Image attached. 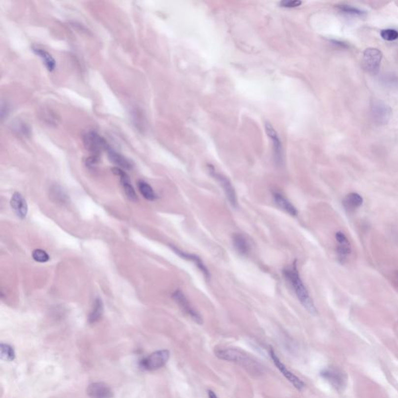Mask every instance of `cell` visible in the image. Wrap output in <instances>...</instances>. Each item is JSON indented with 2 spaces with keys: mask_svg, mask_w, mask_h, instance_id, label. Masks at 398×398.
I'll list each match as a JSON object with an SVG mask.
<instances>
[{
  "mask_svg": "<svg viewBox=\"0 0 398 398\" xmlns=\"http://www.w3.org/2000/svg\"><path fill=\"white\" fill-rule=\"evenodd\" d=\"M320 376L337 391H341L346 386V374L339 368L335 367L324 368L320 372Z\"/></svg>",
  "mask_w": 398,
  "mask_h": 398,
  "instance_id": "52a82bcc",
  "label": "cell"
},
{
  "mask_svg": "<svg viewBox=\"0 0 398 398\" xmlns=\"http://www.w3.org/2000/svg\"><path fill=\"white\" fill-rule=\"evenodd\" d=\"M212 175H213L215 179L218 181L219 184L222 186L223 191H224L225 195H226V198L230 202V205L234 208L237 207V197L236 194L235 189L232 185L231 182L229 181V179L226 177L222 176V174H218L215 172L214 169H212L211 171Z\"/></svg>",
  "mask_w": 398,
  "mask_h": 398,
  "instance_id": "30bf717a",
  "label": "cell"
},
{
  "mask_svg": "<svg viewBox=\"0 0 398 398\" xmlns=\"http://www.w3.org/2000/svg\"><path fill=\"white\" fill-rule=\"evenodd\" d=\"M363 199L361 195L357 193L352 192L346 195L343 201V205L347 210H353L360 207L363 205Z\"/></svg>",
  "mask_w": 398,
  "mask_h": 398,
  "instance_id": "7402d4cb",
  "label": "cell"
},
{
  "mask_svg": "<svg viewBox=\"0 0 398 398\" xmlns=\"http://www.w3.org/2000/svg\"><path fill=\"white\" fill-rule=\"evenodd\" d=\"M302 4V2L301 1H299V0H290V1H282V2H280V5H281L282 7L285 8H295V7H298L300 6V5Z\"/></svg>",
  "mask_w": 398,
  "mask_h": 398,
  "instance_id": "f546056e",
  "label": "cell"
},
{
  "mask_svg": "<svg viewBox=\"0 0 398 398\" xmlns=\"http://www.w3.org/2000/svg\"><path fill=\"white\" fill-rule=\"evenodd\" d=\"M269 355L273 359L275 366L278 368V370L281 372V374L283 375L293 384V387L297 388L299 391H304L306 387L305 383L302 380H300L298 376L293 374V372L288 369L287 367H285L284 363H281L279 358L276 355V352L272 348L269 350Z\"/></svg>",
  "mask_w": 398,
  "mask_h": 398,
  "instance_id": "9c48e42d",
  "label": "cell"
},
{
  "mask_svg": "<svg viewBox=\"0 0 398 398\" xmlns=\"http://www.w3.org/2000/svg\"><path fill=\"white\" fill-rule=\"evenodd\" d=\"M171 248L172 250H174L177 254L180 256V257H182L183 259L187 260V261H191V262L195 264L197 267H198V269L203 273L204 276L206 277V278H210V272L208 270L207 268H206V265H204L203 262H202V260L201 258H198V256L195 255V254H188V253H186V252L182 251V250H179V249L177 248L175 246H171Z\"/></svg>",
  "mask_w": 398,
  "mask_h": 398,
  "instance_id": "9a60e30c",
  "label": "cell"
},
{
  "mask_svg": "<svg viewBox=\"0 0 398 398\" xmlns=\"http://www.w3.org/2000/svg\"><path fill=\"white\" fill-rule=\"evenodd\" d=\"M138 188L141 194L147 200L154 201L156 198V194L154 192L153 189L147 182L143 180H140L138 182Z\"/></svg>",
  "mask_w": 398,
  "mask_h": 398,
  "instance_id": "603a6c76",
  "label": "cell"
},
{
  "mask_svg": "<svg viewBox=\"0 0 398 398\" xmlns=\"http://www.w3.org/2000/svg\"><path fill=\"white\" fill-rule=\"evenodd\" d=\"M173 299L177 303L180 308L182 309L184 313H185L188 317L192 319L193 321H195L196 324H202L203 320L201 315L197 312L196 309L191 305L185 295L180 289H177L174 292L172 295Z\"/></svg>",
  "mask_w": 398,
  "mask_h": 398,
  "instance_id": "ba28073f",
  "label": "cell"
},
{
  "mask_svg": "<svg viewBox=\"0 0 398 398\" xmlns=\"http://www.w3.org/2000/svg\"><path fill=\"white\" fill-rule=\"evenodd\" d=\"M0 356L5 361H13L15 359V351L9 344L2 343L0 344Z\"/></svg>",
  "mask_w": 398,
  "mask_h": 398,
  "instance_id": "cb8c5ba5",
  "label": "cell"
},
{
  "mask_svg": "<svg viewBox=\"0 0 398 398\" xmlns=\"http://www.w3.org/2000/svg\"><path fill=\"white\" fill-rule=\"evenodd\" d=\"M382 81H383V84L388 86V87H391V88H392V87H397L398 86V77H396L395 76H393L392 74L387 75V76H384Z\"/></svg>",
  "mask_w": 398,
  "mask_h": 398,
  "instance_id": "f1b7e54d",
  "label": "cell"
},
{
  "mask_svg": "<svg viewBox=\"0 0 398 398\" xmlns=\"http://www.w3.org/2000/svg\"><path fill=\"white\" fill-rule=\"evenodd\" d=\"M207 392L208 398H217L216 395H215L214 391H211V390H209Z\"/></svg>",
  "mask_w": 398,
  "mask_h": 398,
  "instance_id": "4dcf8cb0",
  "label": "cell"
},
{
  "mask_svg": "<svg viewBox=\"0 0 398 398\" xmlns=\"http://www.w3.org/2000/svg\"><path fill=\"white\" fill-rule=\"evenodd\" d=\"M84 143L86 149L92 153L93 157L98 158L103 150L107 151L110 148L107 141L95 132H87L84 135Z\"/></svg>",
  "mask_w": 398,
  "mask_h": 398,
  "instance_id": "277c9868",
  "label": "cell"
},
{
  "mask_svg": "<svg viewBox=\"0 0 398 398\" xmlns=\"http://www.w3.org/2000/svg\"><path fill=\"white\" fill-rule=\"evenodd\" d=\"M32 50L34 52V54L41 58L43 63L45 64V67H46V69L49 72H52V71L56 69V60H55L54 58L52 57V55L49 52H47L45 49L38 48V47H33Z\"/></svg>",
  "mask_w": 398,
  "mask_h": 398,
  "instance_id": "ac0fdd59",
  "label": "cell"
},
{
  "mask_svg": "<svg viewBox=\"0 0 398 398\" xmlns=\"http://www.w3.org/2000/svg\"><path fill=\"white\" fill-rule=\"evenodd\" d=\"M51 197H52L56 202L63 203L67 201V195L62 191V189L59 186H54L51 188Z\"/></svg>",
  "mask_w": 398,
  "mask_h": 398,
  "instance_id": "d4e9b609",
  "label": "cell"
},
{
  "mask_svg": "<svg viewBox=\"0 0 398 398\" xmlns=\"http://www.w3.org/2000/svg\"><path fill=\"white\" fill-rule=\"evenodd\" d=\"M108 157L111 159V162H113L115 164L118 165L122 168L125 169V170H131L133 167V164L132 162L128 160L127 158L121 155L119 153L115 152V150H112L110 147L108 150Z\"/></svg>",
  "mask_w": 398,
  "mask_h": 398,
  "instance_id": "d6986e66",
  "label": "cell"
},
{
  "mask_svg": "<svg viewBox=\"0 0 398 398\" xmlns=\"http://www.w3.org/2000/svg\"><path fill=\"white\" fill-rule=\"evenodd\" d=\"M10 206L19 218L22 219L26 218L28 211V204L20 193L13 194L10 200Z\"/></svg>",
  "mask_w": 398,
  "mask_h": 398,
  "instance_id": "5bb4252c",
  "label": "cell"
},
{
  "mask_svg": "<svg viewBox=\"0 0 398 398\" xmlns=\"http://www.w3.org/2000/svg\"><path fill=\"white\" fill-rule=\"evenodd\" d=\"M32 257H33L34 261L40 262V263H45V262H47L50 259L49 256L47 254V252L41 250V249H37V250H33V253H32Z\"/></svg>",
  "mask_w": 398,
  "mask_h": 398,
  "instance_id": "484cf974",
  "label": "cell"
},
{
  "mask_svg": "<svg viewBox=\"0 0 398 398\" xmlns=\"http://www.w3.org/2000/svg\"><path fill=\"white\" fill-rule=\"evenodd\" d=\"M215 356L224 361L235 363L242 366L252 373L259 374L263 372V366L250 354L238 348H224L215 352Z\"/></svg>",
  "mask_w": 398,
  "mask_h": 398,
  "instance_id": "7a4b0ae2",
  "label": "cell"
},
{
  "mask_svg": "<svg viewBox=\"0 0 398 398\" xmlns=\"http://www.w3.org/2000/svg\"><path fill=\"white\" fill-rule=\"evenodd\" d=\"M395 278H396V279H397L396 280V282H397V283H398V273H397L396 276H395Z\"/></svg>",
  "mask_w": 398,
  "mask_h": 398,
  "instance_id": "1f68e13d",
  "label": "cell"
},
{
  "mask_svg": "<svg viewBox=\"0 0 398 398\" xmlns=\"http://www.w3.org/2000/svg\"><path fill=\"white\" fill-rule=\"evenodd\" d=\"M87 394L91 398H112L113 391L105 383H93L87 387Z\"/></svg>",
  "mask_w": 398,
  "mask_h": 398,
  "instance_id": "8fae6325",
  "label": "cell"
},
{
  "mask_svg": "<svg viewBox=\"0 0 398 398\" xmlns=\"http://www.w3.org/2000/svg\"><path fill=\"white\" fill-rule=\"evenodd\" d=\"M380 35L382 38L386 41H392L398 39V31L393 29L382 31Z\"/></svg>",
  "mask_w": 398,
  "mask_h": 398,
  "instance_id": "4316f807",
  "label": "cell"
},
{
  "mask_svg": "<svg viewBox=\"0 0 398 398\" xmlns=\"http://www.w3.org/2000/svg\"><path fill=\"white\" fill-rule=\"evenodd\" d=\"M112 171H113L114 174H116L117 176L120 178L121 183H122V185L124 188V192H125L127 197L129 198L130 200L133 201V202L137 201V195H136L134 187H132V184L130 182L129 177L128 176V174H126L122 169L119 168V167H115V168L112 169Z\"/></svg>",
  "mask_w": 398,
  "mask_h": 398,
  "instance_id": "4fadbf2b",
  "label": "cell"
},
{
  "mask_svg": "<svg viewBox=\"0 0 398 398\" xmlns=\"http://www.w3.org/2000/svg\"><path fill=\"white\" fill-rule=\"evenodd\" d=\"M265 129H266L267 134L269 135V137L273 139V145H274L275 159H276V163L280 164L282 160V156H281V143H280L278 135L276 133V130L273 128V125L269 123L265 124Z\"/></svg>",
  "mask_w": 398,
  "mask_h": 398,
  "instance_id": "e0dca14e",
  "label": "cell"
},
{
  "mask_svg": "<svg viewBox=\"0 0 398 398\" xmlns=\"http://www.w3.org/2000/svg\"><path fill=\"white\" fill-rule=\"evenodd\" d=\"M282 274L285 279L290 284L295 293L297 294L300 304L304 306V308L309 313H311L312 315L317 314V308L315 306L314 303L310 297L307 289L304 285V281L300 278L297 261H295L291 266L284 269L282 270Z\"/></svg>",
  "mask_w": 398,
  "mask_h": 398,
  "instance_id": "6da1fadb",
  "label": "cell"
},
{
  "mask_svg": "<svg viewBox=\"0 0 398 398\" xmlns=\"http://www.w3.org/2000/svg\"><path fill=\"white\" fill-rule=\"evenodd\" d=\"M273 198H274L276 205L281 208V210L286 212L288 214L293 215V216H297L298 215L297 208L295 207L293 204L291 203L282 194L276 191L273 193Z\"/></svg>",
  "mask_w": 398,
  "mask_h": 398,
  "instance_id": "2e32d148",
  "label": "cell"
},
{
  "mask_svg": "<svg viewBox=\"0 0 398 398\" xmlns=\"http://www.w3.org/2000/svg\"><path fill=\"white\" fill-rule=\"evenodd\" d=\"M371 113L375 122L380 125H385L391 120L392 110L389 105L380 100H372Z\"/></svg>",
  "mask_w": 398,
  "mask_h": 398,
  "instance_id": "8992f818",
  "label": "cell"
},
{
  "mask_svg": "<svg viewBox=\"0 0 398 398\" xmlns=\"http://www.w3.org/2000/svg\"><path fill=\"white\" fill-rule=\"evenodd\" d=\"M169 359H170V352L168 350L163 349L156 351L143 359L140 362V366L146 370H157L167 364Z\"/></svg>",
  "mask_w": 398,
  "mask_h": 398,
  "instance_id": "5b68a950",
  "label": "cell"
},
{
  "mask_svg": "<svg viewBox=\"0 0 398 398\" xmlns=\"http://www.w3.org/2000/svg\"><path fill=\"white\" fill-rule=\"evenodd\" d=\"M383 54L379 49L375 48H367L363 53V69L368 73L376 75L380 70Z\"/></svg>",
  "mask_w": 398,
  "mask_h": 398,
  "instance_id": "3957f363",
  "label": "cell"
},
{
  "mask_svg": "<svg viewBox=\"0 0 398 398\" xmlns=\"http://www.w3.org/2000/svg\"><path fill=\"white\" fill-rule=\"evenodd\" d=\"M337 7L341 11L344 12V13L350 14V15L362 16L364 13L360 9L353 7V6H348V5H341V6H338Z\"/></svg>",
  "mask_w": 398,
  "mask_h": 398,
  "instance_id": "83f0119b",
  "label": "cell"
},
{
  "mask_svg": "<svg viewBox=\"0 0 398 398\" xmlns=\"http://www.w3.org/2000/svg\"><path fill=\"white\" fill-rule=\"evenodd\" d=\"M336 237L337 241V259L341 263H344V261H346L347 257L350 254L351 250H352L350 243H349L346 236L344 235L342 232H337Z\"/></svg>",
  "mask_w": 398,
  "mask_h": 398,
  "instance_id": "7c38bea8",
  "label": "cell"
},
{
  "mask_svg": "<svg viewBox=\"0 0 398 398\" xmlns=\"http://www.w3.org/2000/svg\"><path fill=\"white\" fill-rule=\"evenodd\" d=\"M103 313H104V304H103L101 299L97 297L93 302V308L90 313L88 321L91 324L97 322L101 318Z\"/></svg>",
  "mask_w": 398,
  "mask_h": 398,
  "instance_id": "44dd1931",
  "label": "cell"
},
{
  "mask_svg": "<svg viewBox=\"0 0 398 398\" xmlns=\"http://www.w3.org/2000/svg\"><path fill=\"white\" fill-rule=\"evenodd\" d=\"M233 245L236 250L243 255H246L250 251V245L246 237L242 234H237L233 236Z\"/></svg>",
  "mask_w": 398,
  "mask_h": 398,
  "instance_id": "ffe728a7",
  "label": "cell"
}]
</instances>
